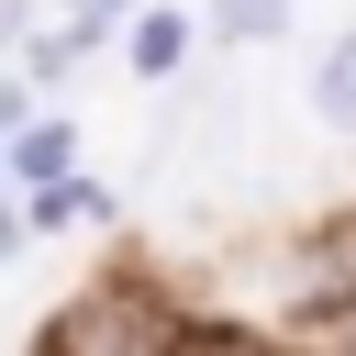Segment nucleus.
I'll return each instance as SVG.
<instances>
[{"mask_svg":"<svg viewBox=\"0 0 356 356\" xmlns=\"http://www.w3.org/2000/svg\"><path fill=\"white\" fill-rule=\"evenodd\" d=\"M22 111H33V78H0V134H11Z\"/></svg>","mask_w":356,"mask_h":356,"instance_id":"9","label":"nucleus"},{"mask_svg":"<svg viewBox=\"0 0 356 356\" xmlns=\"http://www.w3.org/2000/svg\"><path fill=\"white\" fill-rule=\"evenodd\" d=\"M200 22H222V33H245V44H267V33L289 22V0H211Z\"/></svg>","mask_w":356,"mask_h":356,"instance_id":"6","label":"nucleus"},{"mask_svg":"<svg viewBox=\"0 0 356 356\" xmlns=\"http://www.w3.org/2000/svg\"><path fill=\"white\" fill-rule=\"evenodd\" d=\"M189 323H167V300L145 278H89L67 312H44V345L56 356H100V345H178Z\"/></svg>","mask_w":356,"mask_h":356,"instance_id":"1","label":"nucleus"},{"mask_svg":"<svg viewBox=\"0 0 356 356\" xmlns=\"http://www.w3.org/2000/svg\"><path fill=\"white\" fill-rule=\"evenodd\" d=\"M312 111H323V134H345V145H356V22L323 44V67H312Z\"/></svg>","mask_w":356,"mask_h":356,"instance_id":"4","label":"nucleus"},{"mask_svg":"<svg viewBox=\"0 0 356 356\" xmlns=\"http://www.w3.org/2000/svg\"><path fill=\"white\" fill-rule=\"evenodd\" d=\"M0 145H11V156H0L11 178H56V167H78V122H67V111H44V122L22 111V122H11Z\"/></svg>","mask_w":356,"mask_h":356,"instance_id":"3","label":"nucleus"},{"mask_svg":"<svg viewBox=\"0 0 356 356\" xmlns=\"http://www.w3.org/2000/svg\"><path fill=\"white\" fill-rule=\"evenodd\" d=\"M122 200L89 178V167H56V178H22V234H78V222H111Z\"/></svg>","mask_w":356,"mask_h":356,"instance_id":"2","label":"nucleus"},{"mask_svg":"<svg viewBox=\"0 0 356 356\" xmlns=\"http://www.w3.org/2000/svg\"><path fill=\"white\" fill-rule=\"evenodd\" d=\"M0 189H11V167H0Z\"/></svg>","mask_w":356,"mask_h":356,"instance_id":"11","label":"nucleus"},{"mask_svg":"<svg viewBox=\"0 0 356 356\" xmlns=\"http://www.w3.org/2000/svg\"><path fill=\"white\" fill-rule=\"evenodd\" d=\"M122 11H134V0H78V33H89V44H100V33H111V22H122Z\"/></svg>","mask_w":356,"mask_h":356,"instance_id":"7","label":"nucleus"},{"mask_svg":"<svg viewBox=\"0 0 356 356\" xmlns=\"http://www.w3.org/2000/svg\"><path fill=\"white\" fill-rule=\"evenodd\" d=\"M22 33H33V11H22V0H0V56H22Z\"/></svg>","mask_w":356,"mask_h":356,"instance_id":"8","label":"nucleus"},{"mask_svg":"<svg viewBox=\"0 0 356 356\" xmlns=\"http://www.w3.org/2000/svg\"><path fill=\"white\" fill-rule=\"evenodd\" d=\"M11 245H22V211H0V267H11Z\"/></svg>","mask_w":356,"mask_h":356,"instance_id":"10","label":"nucleus"},{"mask_svg":"<svg viewBox=\"0 0 356 356\" xmlns=\"http://www.w3.org/2000/svg\"><path fill=\"white\" fill-rule=\"evenodd\" d=\"M122 22H134V78H178V56H189V11H156V0H134Z\"/></svg>","mask_w":356,"mask_h":356,"instance_id":"5","label":"nucleus"}]
</instances>
